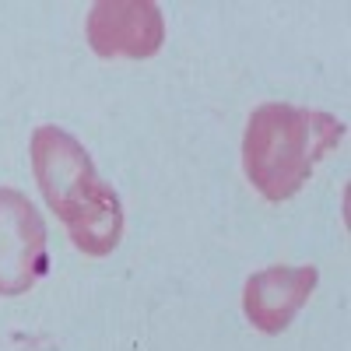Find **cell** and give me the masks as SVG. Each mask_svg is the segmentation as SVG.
<instances>
[{"instance_id": "cell-1", "label": "cell", "mask_w": 351, "mask_h": 351, "mask_svg": "<svg viewBox=\"0 0 351 351\" xmlns=\"http://www.w3.org/2000/svg\"><path fill=\"white\" fill-rule=\"evenodd\" d=\"M32 172L46 204L60 215L84 256H109L123 239V204L99 180L84 144L60 127H36Z\"/></svg>"}, {"instance_id": "cell-2", "label": "cell", "mask_w": 351, "mask_h": 351, "mask_svg": "<svg viewBox=\"0 0 351 351\" xmlns=\"http://www.w3.org/2000/svg\"><path fill=\"white\" fill-rule=\"evenodd\" d=\"M348 127L324 109L263 102L250 112L243 137V169L253 190L281 204L295 197L313 169L344 141Z\"/></svg>"}, {"instance_id": "cell-3", "label": "cell", "mask_w": 351, "mask_h": 351, "mask_svg": "<svg viewBox=\"0 0 351 351\" xmlns=\"http://www.w3.org/2000/svg\"><path fill=\"white\" fill-rule=\"evenodd\" d=\"M49 271L46 221L21 190L0 186V295H25Z\"/></svg>"}, {"instance_id": "cell-4", "label": "cell", "mask_w": 351, "mask_h": 351, "mask_svg": "<svg viewBox=\"0 0 351 351\" xmlns=\"http://www.w3.org/2000/svg\"><path fill=\"white\" fill-rule=\"evenodd\" d=\"M84 36L102 60H148L165 43V18L152 0H99L88 11Z\"/></svg>"}, {"instance_id": "cell-5", "label": "cell", "mask_w": 351, "mask_h": 351, "mask_svg": "<svg viewBox=\"0 0 351 351\" xmlns=\"http://www.w3.org/2000/svg\"><path fill=\"white\" fill-rule=\"evenodd\" d=\"M319 271L313 267H267L246 278L243 313L260 334H281L295 319V313L309 302Z\"/></svg>"}]
</instances>
